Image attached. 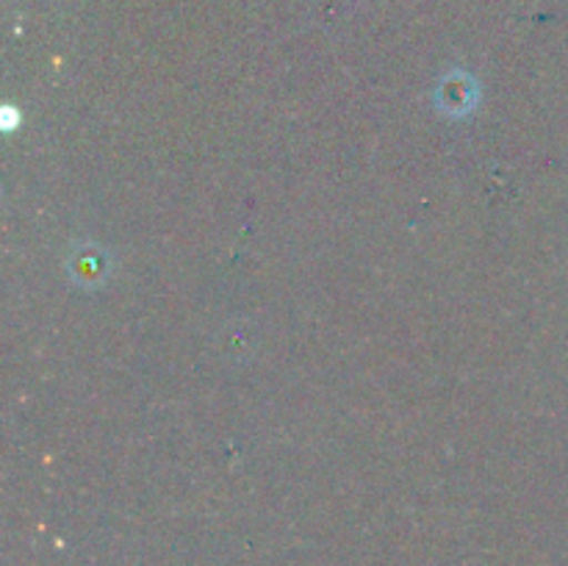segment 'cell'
Here are the masks:
<instances>
[{
    "label": "cell",
    "mask_w": 568,
    "mask_h": 566,
    "mask_svg": "<svg viewBox=\"0 0 568 566\" xmlns=\"http://www.w3.org/2000/svg\"><path fill=\"white\" fill-rule=\"evenodd\" d=\"M442 109L444 114L449 117H460L466 114V111L475 109L477 103V87L471 81H466L464 75H460V81H447L442 87Z\"/></svg>",
    "instance_id": "cell-1"
}]
</instances>
